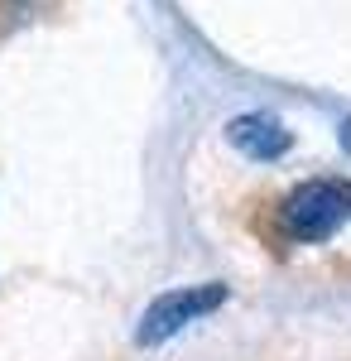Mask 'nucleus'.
Wrapping results in <instances>:
<instances>
[{"label":"nucleus","mask_w":351,"mask_h":361,"mask_svg":"<svg viewBox=\"0 0 351 361\" xmlns=\"http://www.w3.org/2000/svg\"><path fill=\"white\" fill-rule=\"evenodd\" d=\"M351 217V183L342 178H308L279 202V226L289 241L318 246L327 236H337V226Z\"/></svg>","instance_id":"nucleus-1"},{"label":"nucleus","mask_w":351,"mask_h":361,"mask_svg":"<svg viewBox=\"0 0 351 361\" xmlns=\"http://www.w3.org/2000/svg\"><path fill=\"white\" fill-rule=\"evenodd\" d=\"M226 304V289L221 284H192V289H173V294H159L154 304L144 308V318H140V347H154L164 337L183 333L188 323H197L202 313H212V308Z\"/></svg>","instance_id":"nucleus-2"},{"label":"nucleus","mask_w":351,"mask_h":361,"mask_svg":"<svg viewBox=\"0 0 351 361\" xmlns=\"http://www.w3.org/2000/svg\"><path fill=\"white\" fill-rule=\"evenodd\" d=\"M226 135H231V145L236 149H245L250 159H279L284 149H289V130L274 121V116L265 111H250V116H236L231 126H226Z\"/></svg>","instance_id":"nucleus-3"}]
</instances>
